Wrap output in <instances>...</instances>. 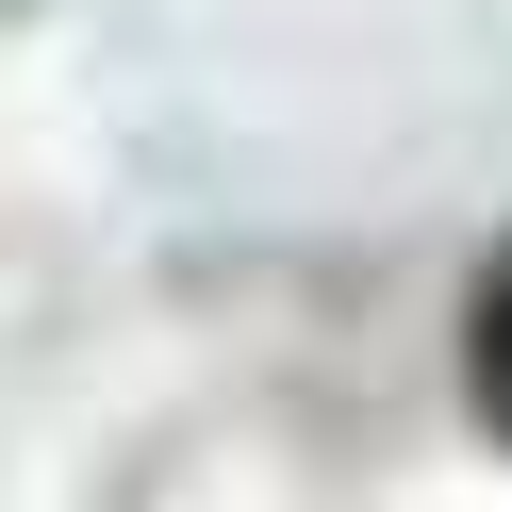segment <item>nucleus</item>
<instances>
[{"label": "nucleus", "mask_w": 512, "mask_h": 512, "mask_svg": "<svg viewBox=\"0 0 512 512\" xmlns=\"http://www.w3.org/2000/svg\"><path fill=\"white\" fill-rule=\"evenodd\" d=\"M463 364H479V413L512 430V248H496V281H479V331H463Z\"/></svg>", "instance_id": "obj_1"}]
</instances>
